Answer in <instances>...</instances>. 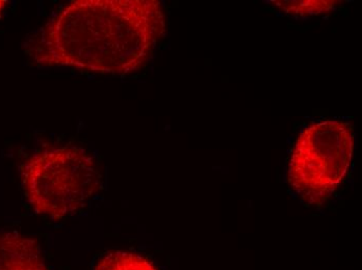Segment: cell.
<instances>
[{
	"label": "cell",
	"mask_w": 362,
	"mask_h": 270,
	"mask_svg": "<svg viewBox=\"0 0 362 270\" xmlns=\"http://www.w3.org/2000/svg\"><path fill=\"white\" fill-rule=\"evenodd\" d=\"M167 32L158 0H76L24 42L35 67L129 75L144 69Z\"/></svg>",
	"instance_id": "6da1fadb"
},
{
	"label": "cell",
	"mask_w": 362,
	"mask_h": 270,
	"mask_svg": "<svg viewBox=\"0 0 362 270\" xmlns=\"http://www.w3.org/2000/svg\"><path fill=\"white\" fill-rule=\"evenodd\" d=\"M24 195L35 212L63 219L83 211L100 188L98 161L77 145L36 151L21 168Z\"/></svg>",
	"instance_id": "7a4b0ae2"
},
{
	"label": "cell",
	"mask_w": 362,
	"mask_h": 270,
	"mask_svg": "<svg viewBox=\"0 0 362 270\" xmlns=\"http://www.w3.org/2000/svg\"><path fill=\"white\" fill-rule=\"evenodd\" d=\"M353 151L350 123L323 120L308 125L291 150L288 178L293 192L308 205L325 203L348 174Z\"/></svg>",
	"instance_id": "3957f363"
},
{
	"label": "cell",
	"mask_w": 362,
	"mask_h": 270,
	"mask_svg": "<svg viewBox=\"0 0 362 270\" xmlns=\"http://www.w3.org/2000/svg\"><path fill=\"white\" fill-rule=\"evenodd\" d=\"M0 270H49L39 243L16 231H0Z\"/></svg>",
	"instance_id": "277c9868"
},
{
	"label": "cell",
	"mask_w": 362,
	"mask_h": 270,
	"mask_svg": "<svg viewBox=\"0 0 362 270\" xmlns=\"http://www.w3.org/2000/svg\"><path fill=\"white\" fill-rule=\"evenodd\" d=\"M94 270H158L145 257L136 252L112 251L97 263Z\"/></svg>",
	"instance_id": "5b68a950"
},
{
	"label": "cell",
	"mask_w": 362,
	"mask_h": 270,
	"mask_svg": "<svg viewBox=\"0 0 362 270\" xmlns=\"http://www.w3.org/2000/svg\"><path fill=\"white\" fill-rule=\"evenodd\" d=\"M274 8L282 14L293 17H309L321 15L334 10L341 1L335 0H298V1H271Z\"/></svg>",
	"instance_id": "8992f818"
},
{
	"label": "cell",
	"mask_w": 362,
	"mask_h": 270,
	"mask_svg": "<svg viewBox=\"0 0 362 270\" xmlns=\"http://www.w3.org/2000/svg\"><path fill=\"white\" fill-rule=\"evenodd\" d=\"M8 6V1L6 0H0V17L4 15V13L6 12V8Z\"/></svg>",
	"instance_id": "52a82bcc"
}]
</instances>
